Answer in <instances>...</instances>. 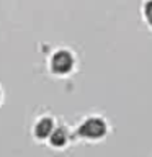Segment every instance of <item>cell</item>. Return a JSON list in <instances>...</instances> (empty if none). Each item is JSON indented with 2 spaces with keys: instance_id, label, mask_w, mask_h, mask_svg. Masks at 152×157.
Wrapping results in <instances>:
<instances>
[{
  "instance_id": "4",
  "label": "cell",
  "mask_w": 152,
  "mask_h": 157,
  "mask_svg": "<svg viewBox=\"0 0 152 157\" xmlns=\"http://www.w3.org/2000/svg\"><path fill=\"white\" fill-rule=\"evenodd\" d=\"M49 142L56 147H62L67 142V132L64 128H56L52 129V132L49 134Z\"/></svg>"
},
{
  "instance_id": "5",
  "label": "cell",
  "mask_w": 152,
  "mask_h": 157,
  "mask_svg": "<svg viewBox=\"0 0 152 157\" xmlns=\"http://www.w3.org/2000/svg\"><path fill=\"white\" fill-rule=\"evenodd\" d=\"M144 15H146V20L152 26V0H149V2L144 5Z\"/></svg>"
},
{
  "instance_id": "1",
  "label": "cell",
  "mask_w": 152,
  "mask_h": 157,
  "mask_svg": "<svg viewBox=\"0 0 152 157\" xmlns=\"http://www.w3.org/2000/svg\"><path fill=\"white\" fill-rule=\"evenodd\" d=\"M77 134L82 137H87V139H100L106 134V124L101 118H87L85 121L78 126Z\"/></svg>"
},
{
  "instance_id": "3",
  "label": "cell",
  "mask_w": 152,
  "mask_h": 157,
  "mask_svg": "<svg viewBox=\"0 0 152 157\" xmlns=\"http://www.w3.org/2000/svg\"><path fill=\"white\" fill-rule=\"evenodd\" d=\"M52 129H54V121L51 118H43L34 126V136L39 137V139H44V137H48L51 134Z\"/></svg>"
},
{
  "instance_id": "2",
  "label": "cell",
  "mask_w": 152,
  "mask_h": 157,
  "mask_svg": "<svg viewBox=\"0 0 152 157\" xmlns=\"http://www.w3.org/2000/svg\"><path fill=\"white\" fill-rule=\"evenodd\" d=\"M74 67V57L69 51H61L54 52V56L51 57V71L57 75H62V74L70 72V69Z\"/></svg>"
}]
</instances>
